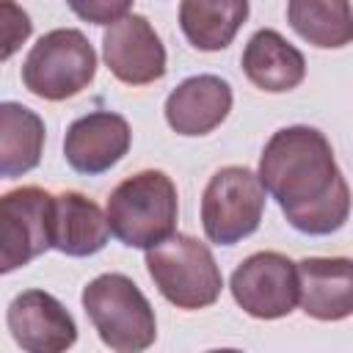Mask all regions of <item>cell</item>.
Instances as JSON below:
<instances>
[{"instance_id":"cell-7","label":"cell","mask_w":353,"mask_h":353,"mask_svg":"<svg viewBox=\"0 0 353 353\" xmlns=\"http://www.w3.org/2000/svg\"><path fill=\"white\" fill-rule=\"evenodd\" d=\"M229 290L234 303L256 320L287 317L298 306L295 262L279 251H256L234 268Z\"/></svg>"},{"instance_id":"cell-14","label":"cell","mask_w":353,"mask_h":353,"mask_svg":"<svg viewBox=\"0 0 353 353\" xmlns=\"http://www.w3.org/2000/svg\"><path fill=\"white\" fill-rule=\"evenodd\" d=\"M108 237H110L108 218L94 199L77 190L52 193L50 248L66 256H91L108 245Z\"/></svg>"},{"instance_id":"cell-16","label":"cell","mask_w":353,"mask_h":353,"mask_svg":"<svg viewBox=\"0 0 353 353\" xmlns=\"http://www.w3.org/2000/svg\"><path fill=\"white\" fill-rule=\"evenodd\" d=\"M248 19V0H179V28L201 52L226 50Z\"/></svg>"},{"instance_id":"cell-20","label":"cell","mask_w":353,"mask_h":353,"mask_svg":"<svg viewBox=\"0 0 353 353\" xmlns=\"http://www.w3.org/2000/svg\"><path fill=\"white\" fill-rule=\"evenodd\" d=\"M66 6L91 25H113L124 14H130L132 0H66Z\"/></svg>"},{"instance_id":"cell-11","label":"cell","mask_w":353,"mask_h":353,"mask_svg":"<svg viewBox=\"0 0 353 353\" xmlns=\"http://www.w3.org/2000/svg\"><path fill=\"white\" fill-rule=\"evenodd\" d=\"M132 143V130L124 116L113 110H94L74 119L63 138L66 163L85 176L110 171Z\"/></svg>"},{"instance_id":"cell-3","label":"cell","mask_w":353,"mask_h":353,"mask_svg":"<svg viewBox=\"0 0 353 353\" xmlns=\"http://www.w3.org/2000/svg\"><path fill=\"white\" fill-rule=\"evenodd\" d=\"M80 301L105 347L116 353H141L154 345V309L130 276L102 273L83 287Z\"/></svg>"},{"instance_id":"cell-6","label":"cell","mask_w":353,"mask_h":353,"mask_svg":"<svg viewBox=\"0 0 353 353\" xmlns=\"http://www.w3.org/2000/svg\"><path fill=\"white\" fill-rule=\"evenodd\" d=\"M265 212V188L245 165L218 168L201 196V226L210 243L234 245L254 234Z\"/></svg>"},{"instance_id":"cell-18","label":"cell","mask_w":353,"mask_h":353,"mask_svg":"<svg viewBox=\"0 0 353 353\" xmlns=\"http://www.w3.org/2000/svg\"><path fill=\"white\" fill-rule=\"evenodd\" d=\"M287 22L303 41L320 50H339L353 39L347 0H287Z\"/></svg>"},{"instance_id":"cell-10","label":"cell","mask_w":353,"mask_h":353,"mask_svg":"<svg viewBox=\"0 0 353 353\" xmlns=\"http://www.w3.org/2000/svg\"><path fill=\"white\" fill-rule=\"evenodd\" d=\"M6 325L14 342L28 353H61L77 342L74 317L55 295L44 290L19 292L8 303Z\"/></svg>"},{"instance_id":"cell-17","label":"cell","mask_w":353,"mask_h":353,"mask_svg":"<svg viewBox=\"0 0 353 353\" xmlns=\"http://www.w3.org/2000/svg\"><path fill=\"white\" fill-rule=\"evenodd\" d=\"M44 121L19 102H0V179L33 171L44 154Z\"/></svg>"},{"instance_id":"cell-1","label":"cell","mask_w":353,"mask_h":353,"mask_svg":"<svg viewBox=\"0 0 353 353\" xmlns=\"http://www.w3.org/2000/svg\"><path fill=\"white\" fill-rule=\"evenodd\" d=\"M292 229L323 237L339 232L350 215V188L336 165L331 141L306 124L276 130L256 171Z\"/></svg>"},{"instance_id":"cell-12","label":"cell","mask_w":353,"mask_h":353,"mask_svg":"<svg viewBox=\"0 0 353 353\" xmlns=\"http://www.w3.org/2000/svg\"><path fill=\"white\" fill-rule=\"evenodd\" d=\"M298 303L306 317L339 323L353 314V262L347 256H306L295 262Z\"/></svg>"},{"instance_id":"cell-13","label":"cell","mask_w":353,"mask_h":353,"mask_svg":"<svg viewBox=\"0 0 353 353\" xmlns=\"http://www.w3.org/2000/svg\"><path fill=\"white\" fill-rule=\"evenodd\" d=\"M232 85L218 74H193L165 99V121L176 135L199 138L221 127L232 110Z\"/></svg>"},{"instance_id":"cell-15","label":"cell","mask_w":353,"mask_h":353,"mask_svg":"<svg viewBox=\"0 0 353 353\" xmlns=\"http://www.w3.org/2000/svg\"><path fill=\"white\" fill-rule=\"evenodd\" d=\"M240 66H243V74L259 91H268V94L292 91L306 77L303 52L273 28H262L248 39Z\"/></svg>"},{"instance_id":"cell-8","label":"cell","mask_w":353,"mask_h":353,"mask_svg":"<svg viewBox=\"0 0 353 353\" xmlns=\"http://www.w3.org/2000/svg\"><path fill=\"white\" fill-rule=\"evenodd\" d=\"M52 193L22 185L0 196V276L14 273L50 248Z\"/></svg>"},{"instance_id":"cell-5","label":"cell","mask_w":353,"mask_h":353,"mask_svg":"<svg viewBox=\"0 0 353 353\" xmlns=\"http://www.w3.org/2000/svg\"><path fill=\"white\" fill-rule=\"evenodd\" d=\"M97 74V52L83 30L55 28L44 33L22 63L25 88L47 102L77 97Z\"/></svg>"},{"instance_id":"cell-9","label":"cell","mask_w":353,"mask_h":353,"mask_svg":"<svg viewBox=\"0 0 353 353\" xmlns=\"http://www.w3.org/2000/svg\"><path fill=\"white\" fill-rule=\"evenodd\" d=\"M102 58L110 74L127 85H149L168 69L165 47L152 22L141 14H124L108 25L102 36Z\"/></svg>"},{"instance_id":"cell-19","label":"cell","mask_w":353,"mask_h":353,"mask_svg":"<svg viewBox=\"0 0 353 353\" xmlns=\"http://www.w3.org/2000/svg\"><path fill=\"white\" fill-rule=\"evenodd\" d=\"M33 22L28 11L14 0H0V63L8 61L30 39Z\"/></svg>"},{"instance_id":"cell-4","label":"cell","mask_w":353,"mask_h":353,"mask_svg":"<svg viewBox=\"0 0 353 353\" xmlns=\"http://www.w3.org/2000/svg\"><path fill=\"white\" fill-rule=\"evenodd\" d=\"M146 270L157 292L176 309H207L221 298L223 276L207 243L190 234H168L146 248Z\"/></svg>"},{"instance_id":"cell-2","label":"cell","mask_w":353,"mask_h":353,"mask_svg":"<svg viewBox=\"0 0 353 353\" xmlns=\"http://www.w3.org/2000/svg\"><path fill=\"white\" fill-rule=\"evenodd\" d=\"M179 196L165 171L143 168L121 179L105 207L110 234L127 248H152L176 229Z\"/></svg>"}]
</instances>
